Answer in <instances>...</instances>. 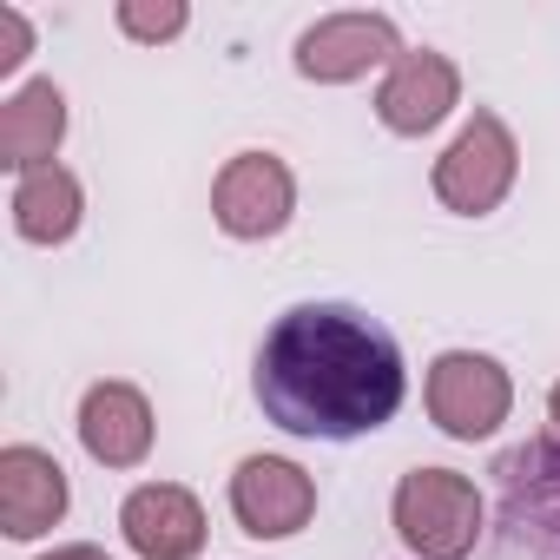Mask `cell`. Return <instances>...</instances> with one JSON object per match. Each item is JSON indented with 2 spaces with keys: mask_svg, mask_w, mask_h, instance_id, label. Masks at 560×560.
Segmentation results:
<instances>
[{
  "mask_svg": "<svg viewBox=\"0 0 560 560\" xmlns=\"http://www.w3.org/2000/svg\"><path fill=\"white\" fill-rule=\"evenodd\" d=\"M402 350L357 304H298L264 330L257 402L284 435L350 442L402 409Z\"/></svg>",
  "mask_w": 560,
  "mask_h": 560,
  "instance_id": "obj_1",
  "label": "cell"
},
{
  "mask_svg": "<svg viewBox=\"0 0 560 560\" xmlns=\"http://www.w3.org/2000/svg\"><path fill=\"white\" fill-rule=\"evenodd\" d=\"M396 534L416 560H462L481 540V494L455 468H409L396 481Z\"/></svg>",
  "mask_w": 560,
  "mask_h": 560,
  "instance_id": "obj_2",
  "label": "cell"
},
{
  "mask_svg": "<svg viewBox=\"0 0 560 560\" xmlns=\"http://www.w3.org/2000/svg\"><path fill=\"white\" fill-rule=\"evenodd\" d=\"M501 534L527 560H560V442L534 435L494 462Z\"/></svg>",
  "mask_w": 560,
  "mask_h": 560,
  "instance_id": "obj_3",
  "label": "cell"
},
{
  "mask_svg": "<svg viewBox=\"0 0 560 560\" xmlns=\"http://www.w3.org/2000/svg\"><path fill=\"white\" fill-rule=\"evenodd\" d=\"M514 172H521V145L501 126V113H475L455 132V145L435 159V198L462 218H488L514 191Z\"/></svg>",
  "mask_w": 560,
  "mask_h": 560,
  "instance_id": "obj_4",
  "label": "cell"
},
{
  "mask_svg": "<svg viewBox=\"0 0 560 560\" xmlns=\"http://www.w3.org/2000/svg\"><path fill=\"white\" fill-rule=\"evenodd\" d=\"M508 409H514V383H508V370L494 357H481V350H442L429 363V416H435L442 435L481 442V435H494L508 422Z\"/></svg>",
  "mask_w": 560,
  "mask_h": 560,
  "instance_id": "obj_5",
  "label": "cell"
},
{
  "mask_svg": "<svg viewBox=\"0 0 560 560\" xmlns=\"http://www.w3.org/2000/svg\"><path fill=\"white\" fill-rule=\"evenodd\" d=\"M291 211H298V178H291L284 159H270V152H237L218 172V185H211L218 231L224 237H244V244L277 237V231L291 224Z\"/></svg>",
  "mask_w": 560,
  "mask_h": 560,
  "instance_id": "obj_6",
  "label": "cell"
},
{
  "mask_svg": "<svg viewBox=\"0 0 560 560\" xmlns=\"http://www.w3.org/2000/svg\"><path fill=\"white\" fill-rule=\"evenodd\" d=\"M231 514L250 540H291L317 514V481L284 455H244L231 475Z\"/></svg>",
  "mask_w": 560,
  "mask_h": 560,
  "instance_id": "obj_7",
  "label": "cell"
},
{
  "mask_svg": "<svg viewBox=\"0 0 560 560\" xmlns=\"http://www.w3.org/2000/svg\"><path fill=\"white\" fill-rule=\"evenodd\" d=\"M402 60V34L389 14H330L298 40V73L317 86H343L363 80L370 67H396Z\"/></svg>",
  "mask_w": 560,
  "mask_h": 560,
  "instance_id": "obj_8",
  "label": "cell"
},
{
  "mask_svg": "<svg viewBox=\"0 0 560 560\" xmlns=\"http://www.w3.org/2000/svg\"><path fill=\"white\" fill-rule=\"evenodd\" d=\"M455 100H462L455 60L422 47V54H402V60L383 73V86H376V119H383L389 132H402V139H422V132H435V126L455 113Z\"/></svg>",
  "mask_w": 560,
  "mask_h": 560,
  "instance_id": "obj_9",
  "label": "cell"
},
{
  "mask_svg": "<svg viewBox=\"0 0 560 560\" xmlns=\"http://www.w3.org/2000/svg\"><path fill=\"white\" fill-rule=\"evenodd\" d=\"M119 527H126V547L139 560H191L205 547V508L191 488L178 481H145L126 494L119 508Z\"/></svg>",
  "mask_w": 560,
  "mask_h": 560,
  "instance_id": "obj_10",
  "label": "cell"
},
{
  "mask_svg": "<svg viewBox=\"0 0 560 560\" xmlns=\"http://www.w3.org/2000/svg\"><path fill=\"white\" fill-rule=\"evenodd\" d=\"M60 514H67V468L34 442L0 448V521H8V534L40 540L47 527H60Z\"/></svg>",
  "mask_w": 560,
  "mask_h": 560,
  "instance_id": "obj_11",
  "label": "cell"
},
{
  "mask_svg": "<svg viewBox=\"0 0 560 560\" xmlns=\"http://www.w3.org/2000/svg\"><path fill=\"white\" fill-rule=\"evenodd\" d=\"M80 442L100 468H139L152 455V402L132 383H93L80 402Z\"/></svg>",
  "mask_w": 560,
  "mask_h": 560,
  "instance_id": "obj_12",
  "label": "cell"
},
{
  "mask_svg": "<svg viewBox=\"0 0 560 560\" xmlns=\"http://www.w3.org/2000/svg\"><path fill=\"white\" fill-rule=\"evenodd\" d=\"M60 139H67V93L54 80H34V86H21L8 106H0V165L8 172L27 178V172L54 165Z\"/></svg>",
  "mask_w": 560,
  "mask_h": 560,
  "instance_id": "obj_13",
  "label": "cell"
},
{
  "mask_svg": "<svg viewBox=\"0 0 560 560\" xmlns=\"http://www.w3.org/2000/svg\"><path fill=\"white\" fill-rule=\"evenodd\" d=\"M80 211H86V198L67 165H40L14 185V231L27 244H67L80 231Z\"/></svg>",
  "mask_w": 560,
  "mask_h": 560,
  "instance_id": "obj_14",
  "label": "cell"
},
{
  "mask_svg": "<svg viewBox=\"0 0 560 560\" xmlns=\"http://www.w3.org/2000/svg\"><path fill=\"white\" fill-rule=\"evenodd\" d=\"M185 0H119V27L132 34V40H172V34H185Z\"/></svg>",
  "mask_w": 560,
  "mask_h": 560,
  "instance_id": "obj_15",
  "label": "cell"
},
{
  "mask_svg": "<svg viewBox=\"0 0 560 560\" xmlns=\"http://www.w3.org/2000/svg\"><path fill=\"white\" fill-rule=\"evenodd\" d=\"M27 47H34V34H27V21H21L14 8H0V73H14V67L27 60Z\"/></svg>",
  "mask_w": 560,
  "mask_h": 560,
  "instance_id": "obj_16",
  "label": "cell"
},
{
  "mask_svg": "<svg viewBox=\"0 0 560 560\" xmlns=\"http://www.w3.org/2000/svg\"><path fill=\"white\" fill-rule=\"evenodd\" d=\"M40 560H106V547H86V540H73V547H54V553H40Z\"/></svg>",
  "mask_w": 560,
  "mask_h": 560,
  "instance_id": "obj_17",
  "label": "cell"
},
{
  "mask_svg": "<svg viewBox=\"0 0 560 560\" xmlns=\"http://www.w3.org/2000/svg\"><path fill=\"white\" fill-rule=\"evenodd\" d=\"M547 416H553V429H560V383H553V396H547Z\"/></svg>",
  "mask_w": 560,
  "mask_h": 560,
  "instance_id": "obj_18",
  "label": "cell"
}]
</instances>
